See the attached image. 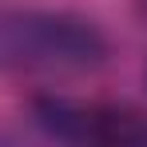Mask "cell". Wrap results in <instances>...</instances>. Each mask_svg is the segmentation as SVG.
Returning a JSON list of instances; mask_svg holds the SVG:
<instances>
[{"instance_id": "1", "label": "cell", "mask_w": 147, "mask_h": 147, "mask_svg": "<svg viewBox=\"0 0 147 147\" xmlns=\"http://www.w3.org/2000/svg\"><path fill=\"white\" fill-rule=\"evenodd\" d=\"M107 56V40L92 20L68 12H0V68L88 72Z\"/></svg>"}, {"instance_id": "2", "label": "cell", "mask_w": 147, "mask_h": 147, "mask_svg": "<svg viewBox=\"0 0 147 147\" xmlns=\"http://www.w3.org/2000/svg\"><path fill=\"white\" fill-rule=\"evenodd\" d=\"M0 147H28V143L16 139V135H8V131H0Z\"/></svg>"}]
</instances>
